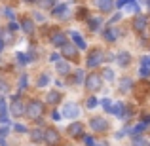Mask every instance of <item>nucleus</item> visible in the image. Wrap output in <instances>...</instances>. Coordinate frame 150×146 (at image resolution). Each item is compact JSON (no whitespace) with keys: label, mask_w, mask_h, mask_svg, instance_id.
I'll use <instances>...</instances> for the list:
<instances>
[{"label":"nucleus","mask_w":150,"mask_h":146,"mask_svg":"<svg viewBox=\"0 0 150 146\" xmlns=\"http://www.w3.org/2000/svg\"><path fill=\"white\" fill-rule=\"evenodd\" d=\"M25 114L30 118V120H38V118L44 114V102H40V101H30L29 104L25 106Z\"/></svg>","instance_id":"obj_1"},{"label":"nucleus","mask_w":150,"mask_h":146,"mask_svg":"<svg viewBox=\"0 0 150 146\" xmlns=\"http://www.w3.org/2000/svg\"><path fill=\"white\" fill-rule=\"evenodd\" d=\"M103 78H101V74H97V72H91L88 78H86V85H88V89L89 91H99L101 89V85H103Z\"/></svg>","instance_id":"obj_2"},{"label":"nucleus","mask_w":150,"mask_h":146,"mask_svg":"<svg viewBox=\"0 0 150 146\" xmlns=\"http://www.w3.org/2000/svg\"><path fill=\"white\" fill-rule=\"evenodd\" d=\"M89 127L97 133H103V131L108 129V121H106L105 118H91V120H89Z\"/></svg>","instance_id":"obj_3"},{"label":"nucleus","mask_w":150,"mask_h":146,"mask_svg":"<svg viewBox=\"0 0 150 146\" xmlns=\"http://www.w3.org/2000/svg\"><path fill=\"white\" fill-rule=\"evenodd\" d=\"M103 51L99 49H93V51H89V57H88V66H99L101 63H103Z\"/></svg>","instance_id":"obj_4"},{"label":"nucleus","mask_w":150,"mask_h":146,"mask_svg":"<svg viewBox=\"0 0 150 146\" xmlns=\"http://www.w3.org/2000/svg\"><path fill=\"white\" fill-rule=\"evenodd\" d=\"M44 140H46L48 144H51V146L57 144V142H59V133L55 131L53 127H48V129L44 131Z\"/></svg>","instance_id":"obj_5"},{"label":"nucleus","mask_w":150,"mask_h":146,"mask_svg":"<svg viewBox=\"0 0 150 146\" xmlns=\"http://www.w3.org/2000/svg\"><path fill=\"white\" fill-rule=\"evenodd\" d=\"M78 114H80V106L74 104V102H69L63 108V116H67V118H76Z\"/></svg>","instance_id":"obj_6"},{"label":"nucleus","mask_w":150,"mask_h":146,"mask_svg":"<svg viewBox=\"0 0 150 146\" xmlns=\"http://www.w3.org/2000/svg\"><path fill=\"white\" fill-rule=\"evenodd\" d=\"M10 110H11V114H13V116H23V114H25V104H23L19 99H13V101H11Z\"/></svg>","instance_id":"obj_7"},{"label":"nucleus","mask_w":150,"mask_h":146,"mask_svg":"<svg viewBox=\"0 0 150 146\" xmlns=\"http://www.w3.org/2000/svg\"><path fill=\"white\" fill-rule=\"evenodd\" d=\"M93 4H95L101 11H105V13L112 11V8H114V2H112V0H93Z\"/></svg>","instance_id":"obj_8"},{"label":"nucleus","mask_w":150,"mask_h":146,"mask_svg":"<svg viewBox=\"0 0 150 146\" xmlns=\"http://www.w3.org/2000/svg\"><path fill=\"white\" fill-rule=\"evenodd\" d=\"M61 53L65 55L67 59H76V48H74V46H70V44H63L61 46Z\"/></svg>","instance_id":"obj_9"},{"label":"nucleus","mask_w":150,"mask_h":146,"mask_svg":"<svg viewBox=\"0 0 150 146\" xmlns=\"http://www.w3.org/2000/svg\"><path fill=\"white\" fill-rule=\"evenodd\" d=\"M144 27H146V17H144V15H139V17L133 21V29H135L137 32H143Z\"/></svg>","instance_id":"obj_10"},{"label":"nucleus","mask_w":150,"mask_h":146,"mask_svg":"<svg viewBox=\"0 0 150 146\" xmlns=\"http://www.w3.org/2000/svg\"><path fill=\"white\" fill-rule=\"evenodd\" d=\"M69 133L72 137H82V133H84V125L82 123H72L69 125Z\"/></svg>","instance_id":"obj_11"},{"label":"nucleus","mask_w":150,"mask_h":146,"mask_svg":"<svg viewBox=\"0 0 150 146\" xmlns=\"http://www.w3.org/2000/svg\"><path fill=\"white\" fill-rule=\"evenodd\" d=\"M129 61H131V55H129L127 51H120V55H118V65L120 66H127Z\"/></svg>","instance_id":"obj_12"},{"label":"nucleus","mask_w":150,"mask_h":146,"mask_svg":"<svg viewBox=\"0 0 150 146\" xmlns=\"http://www.w3.org/2000/svg\"><path fill=\"white\" fill-rule=\"evenodd\" d=\"M51 44H53V46H63V44H67L65 34H63V32H53V36H51Z\"/></svg>","instance_id":"obj_13"},{"label":"nucleus","mask_w":150,"mask_h":146,"mask_svg":"<svg viewBox=\"0 0 150 146\" xmlns=\"http://www.w3.org/2000/svg\"><path fill=\"white\" fill-rule=\"evenodd\" d=\"M23 30H25V32L27 34H33L34 32V25H33V21H30V19L29 17H25V19H23Z\"/></svg>","instance_id":"obj_14"},{"label":"nucleus","mask_w":150,"mask_h":146,"mask_svg":"<svg viewBox=\"0 0 150 146\" xmlns=\"http://www.w3.org/2000/svg\"><path fill=\"white\" fill-rule=\"evenodd\" d=\"M70 36H72L74 44H76L78 48H80V49H86V42L82 40V36H80V34H78V32H70Z\"/></svg>","instance_id":"obj_15"},{"label":"nucleus","mask_w":150,"mask_h":146,"mask_svg":"<svg viewBox=\"0 0 150 146\" xmlns=\"http://www.w3.org/2000/svg\"><path fill=\"white\" fill-rule=\"evenodd\" d=\"M124 110H125V106L120 102V104L112 106V108H110V112H112V114H116V116H120V118H124V116H125V112H124Z\"/></svg>","instance_id":"obj_16"},{"label":"nucleus","mask_w":150,"mask_h":146,"mask_svg":"<svg viewBox=\"0 0 150 146\" xmlns=\"http://www.w3.org/2000/svg\"><path fill=\"white\" fill-rule=\"evenodd\" d=\"M118 34H120V32H118L116 29H108V30H105V38H106L108 42H114V40L118 38Z\"/></svg>","instance_id":"obj_17"},{"label":"nucleus","mask_w":150,"mask_h":146,"mask_svg":"<svg viewBox=\"0 0 150 146\" xmlns=\"http://www.w3.org/2000/svg\"><path fill=\"white\" fill-rule=\"evenodd\" d=\"M30 137H33L34 142H42V140H44V131H40V129H34V131L30 133Z\"/></svg>","instance_id":"obj_18"},{"label":"nucleus","mask_w":150,"mask_h":146,"mask_svg":"<svg viewBox=\"0 0 150 146\" xmlns=\"http://www.w3.org/2000/svg\"><path fill=\"white\" fill-rule=\"evenodd\" d=\"M57 70H59V74H69V72H70V68H69V63H65V61H59V63H57Z\"/></svg>","instance_id":"obj_19"},{"label":"nucleus","mask_w":150,"mask_h":146,"mask_svg":"<svg viewBox=\"0 0 150 146\" xmlns=\"http://www.w3.org/2000/svg\"><path fill=\"white\" fill-rule=\"evenodd\" d=\"M120 89L122 91H129V89H131V80H129V78H124V80L120 82Z\"/></svg>","instance_id":"obj_20"},{"label":"nucleus","mask_w":150,"mask_h":146,"mask_svg":"<svg viewBox=\"0 0 150 146\" xmlns=\"http://www.w3.org/2000/svg\"><path fill=\"white\" fill-rule=\"evenodd\" d=\"M65 11H67V6L59 4L57 8H53V17H59V15H65Z\"/></svg>","instance_id":"obj_21"},{"label":"nucleus","mask_w":150,"mask_h":146,"mask_svg":"<svg viewBox=\"0 0 150 146\" xmlns=\"http://www.w3.org/2000/svg\"><path fill=\"white\" fill-rule=\"evenodd\" d=\"M61 99V95H59L57 91H51V93H48V102H51V104H55V102Z\"/></svg>","instance_id":"obj_22"},{"label":"nucleus","mask_w":150,"mask_h":146,"mask_svg":"<svg viewBox=\"0 0 150 146\" xmlns=\"http://www.w3.org/2000/svg\"><path fill=\"white\" fill-rule=\"evenodd\" d=\"M38 4H40V8L48 10V8H53L55 6V0H38Z\"/></svg>","instance_id":"obj_23"},{"label":"nucleus","mask_w":150,"mask_h":146,"mask_svg":"<svg viewBox=\"0 0 150 146\" xmlns=\"http://www.w3.org/2000/svg\"><path fill=\"white\" fill-rule=\"evenodd\" d=\"M101 78H105V80L112 82V80H114V72H112V68H105V70H103V76H101Z\"/></svg>","instance_id":"obj_24"},{"label":"nucleus","mask_w":150,"mask_h":146,"mask_svg":"<svg viewBox=\"0 0 150 146\" xmlns=\"http://www.w3.org/2000/svg\"><path fill=\"white\" fill-rule=\"evenodd\" d=\"M133 146H150V144L144 139H141V137H135V139H133Z\"/></svg>","instance_id":"obj_25"},{"label":"nucleus","mask_w":150,"mask_h":146,"mask_svg":"<svg viewBox=\"0 0 150 146\" xmlns=\"http://www.w3.org/2000/svg\"><path fill=\"white\" fill-rule=\"evenodd\" d=\"M48 82H50L48 74H42V76L38 78V85H40V87H44V85H48Z\"/></svg>","instance_id":"obj_26"},{"label":"nucleus","mask_w":150,"mask_h":146,"mask_svg":"<svg viewBox=\"0 0 150 146\" xmlns=\"http://www.w3.org/2000/svg\"><path fill=\"white\" fill-rule=\"evenodd\" d=\"M99 23H101V19H99V17H93V19H89V29H93V30H95L97 27H99Z\"/></svg>","instance_id":"obj_27"},{"label":"nucleus","mask_w":150,"mask_h":146,"mask_svg":"<svg viewBox=\"0 0 150 146\" xmlns=\"http://www.w3.org/2000/svg\"><path fill=\"white\" fill-rule=\"evenodd\" d=\"M101 104H103V108H105L106 112H110V108H112V104H110V99H103Z\"/></svg>","instance_id":"obj_28"},{"label":"nucleus","mask_w":150,"mask_h":146,"mask_svg":"<svg viewBox=\"0 0 150 146\" xmlns=\"http://www.w3.org/2000/svg\"><path fill=\"white\" fill-rule=\"evenodd\" d=\"M84 144H86V146H97L95 140H93V137H89V135L84 137Z\"/></svg>","instance_id":"obj_29"},{"label":"nucleus","mask_w":150,"mask_h":146,"mask_svg":"<svg viewBox=\"0 0 150 146\" xmlns=\"http://www.w3.org/2000/svg\"><path fill=\"white\" fill-rule=\"evenodd\" d=\"M144 127H146L144 123H139V125H135V129H129V131L131 133H141V131H144Z\"/></svg>","instance_id":"obj_30"},{"label":"nucleus","mask_w":150,"mask_h":146,"mask_svg":"<svg viewBox=\"0 0 150 146\" xmlns=\"http://www.w3.org/2000/svg\"><path fill=\"white\" fill-rule=\"evenodd\" d=\"M2 114H6V102H4V99L0 97V116Z\"/></svg>","instance_id":"obj_31"},{"label":"nucleus","mask_w":150,"mask_h":146,"mask_svg":"<svg viewBox=\"0 0 150 146\" xmlns=\"http://www.w3.org/2000/svg\"><path fill=\"white\" fill-rule=\"evenodd\" d=\"M129 11H139V6H137V2H129Z\"/></svg>","instance_id":"obj_32"},{"label":"nucleus","mask_w":150,"mask_h":146,"mask_svg":"<svg viewBox=\"0 0 150 146\" xmlns=\"http://www.w3.org/2000/svg\"><path fill=\"white\" fill-rule=\"evenodd\" d=\"M2 93H8V85L0 80V95H2Z\"/></svg>","instance_id":"obj_33"},{"label":"nucleus","mask_w":150,"mask_h":146,"mask_svg":"<svg viewBox=\"0 0 150 146\" xmlns=\"http://www.w3.org/2000/svg\"><path fill=\"white\" fill-rule=\"evenodd\" d=\"M141 63H143L144 68H150V57H143V61H141Z\"/></svg>","instance_id":"obj_34"},{"label":"nucleus","mask_w":150,"mask_h":146,"mask_svg":"<svg viewBox=\"0 0 150 146\" xmlns=\"http://www.w3.org/2000/svg\"><path fill=\"white\" fill-rule=\"evenodd\" d=\"M95 104H97V99H95V97H89V101H88V106H89V108H93Z\"/></svg>","instance_id":"obj_35"},{"label":"nucleus","mask_w":150,"mask_h":146,"mask_svg":"<svg viewBox=\"0 0 150 146\" xmlns=\"http://www.w3.org/2000/svg\"><path fill=\"white\" fill-rule=\"evenodd\" d=\"M76 80H78V82L84 80V72H82V70H76ZM78 82H76V84H78Z\"/></svg>","instance_id":"obj_36"},{"label":"nucleus","mask_w":150,"mask_h":146,"mask_svg":"<svg viewBox=\"0 0 150 146\" xmlns=\"http://www.w3.org/2000/svg\"><path fill=\"white\" fill-rule=\"evenodd\" d=\"M129 2H133V0H118L116 6H118V8H122V6H125V4H129Z\"/></svg>","instance_id":"obj_37"},{"label":"nucleus","mask_w":150,"mask_h":146,"mask_svg":"<svg viewBox=\"0 0 150 146\" xmlns=\"http://www.w3.org/2000/svg\"><path fill=\"white\" fill-rule=\"evenodd\" d=\"M15 127V131H19V133H25V127H23L21 123H17V125H13Z\"/></svg>","instance_id":"obj_38"},{"label":"nucleus","mask_w":150,"mask_h":146,"mask_svg":"<svg viewBox=\"0 0 150 146\" xmlns=\"http://www.w3.org/2000/svg\"><path fill=\"white\" fill-rule=\"evenodd\" d=\"M19 29V25H17V23H13V21H11L10 23V30H17Z\"/></svg>","instance_id":"obj_39"},{"label":"nucleus","mask_w":150,"mask_h":146,"mask_svg":"<svg viewBox=\"0 0 150 146\" xmlns=\"http://www.w3.org/2000/svg\"><path fill=\"white\" fill-rule=\"evenodd\" d=\"M17 59H19V61H21V63H27V57H25V55H23V53H17Z\"/></svg>","instance_id":"obj_40"},{"label":"nucleus","mask_w":150,"mask_h":146,"mask_svg":"<svg viewBox=\"0 0 150 146\" xmlns=\"http://www.w3.org/2000/svg\"><path fill=\"white\" fill-rule=\"evenodd\" d=\"M141 74H143V76H148V74H150V68H144V66H143V68H141Z\"/></svg>","instance_id":"obj_41"},{"label":"nucleus","mask_w":150,"mask_h":146,"mask_svg":"<svg viewBox=\"0 0 150 146\" xmlns=\"http://www.w3.org/2000/svg\"><path fill=\"white\" fill-rule=\"evenodd\" d=\"M120 19H122V13H116V15H114V17H112V23H116V21H120Z\"/></svg>","instance_id":"obj_42"},{"label":"nucleus","mask_w":150,"mask_h":146,"mask_svg":"<svg viewBox=\"0 0 150 146\" xmlns=\"http://www.w3.org/2000/svg\"><path fill=\"white\" fill-rule=\"evenodd\" d=\"M2 48H4V40L0 38V51H2Z\"/></svg>","instance_id":"obj_43"},{"label":"nucleus","mask_w":150,"mask_h":146,"mask_svg":"<svg viewBox=\"0 0 150 146\" xmlns=\"http://www.w3.org/2000/svg\"><path fill=\"white\" fill-rule=\"evenodd\" d=\"M99 146H108V144H99Z\"/></svg>","instance_id":"obj_44"},{"label":"nucleus","mask_w":150,"mask_h":146,"mask_svg":"<svg viewBox=\"0 0 150 146\" xmlns=\"http://www.w3.org/2000/svg\"><path fill=\"white\" fill-rule=\"evenodd\" d=\"M27 2H33V0H27Z\"/></svg>","instance_id":"obj_45"}]
</instances>
